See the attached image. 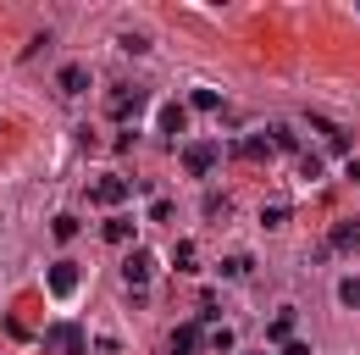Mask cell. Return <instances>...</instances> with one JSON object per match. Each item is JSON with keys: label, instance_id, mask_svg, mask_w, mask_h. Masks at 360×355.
I'll use <instances>...</instances> for the list:
<instances>
[{"label": "cell", "instance_id": "obj_8", "mask_svg": "<svg viewBox=\"0 0 360 355\" xmlns=\"http://www.w3.org/2000/svg\"><path fill=\"white\" fill-rule=\"evenodd\" d=\"M134 106H144L139 89H117V100H111V117H134Z\"/></svg>", "mask_w": 360, "mask_h": 355}, {"label": "cell", "instance_id": "obj_17", "mask_svg": "<svg viewBox=\"0 0 360 355\" xmlns=\"http://www.w3.org/2000/svg\"><path fill=\"white\" fill-rule=\"evenodd\" d=\"M266 228H278V222H288V206H266V216H261Z\"/></svg>", "mask_w": 360, "mask_h": 355}, {"label": "cell", "instance_id": "obj_14", "mask_svg": "<svg viewBox=\"0 0 360 355\" xmlns=\"http://www.w3.org/2000/svg\"><path fill=\"white\" fill-rule=\"evenodd\" d=\"M222 272H227V278H244V272H250V256H227Z\"/></svg>", "mask_w": 360, "mask_h": 355}, {"label": "cell", "instance_id": "obj_2", "mask_svg": "<svg viewBox=\"0 0 360 355\" xmlns=\"http://www.w3.org/2000/svg\"><path fill=\"white\" fill-rule=\"evenodd\" d=\"M50 350L83 355V328H78V322H56V328H50Z\"/></svg>", "mask_w": 360, "mask_h": 355}, {"label": "cell", "instance_id": "obj_13", "mask_svg": "<svg viewBox=\"0 0 360 355\" xmlns=\"http://www.w3.org/2000/svg\"><path fill=\"white\" fill-rule=\"evenodd\" d=\"M238 150H244V155H250V161H261V155H266V150H272V144L261 139V134H250V139L238 144Z\"/></svg>", "mask_w": 360, "mask_h": 355}, {"label": "cell", "instance_id": "obj_12", "mask_svg": "<svg viewBox=\"0 0 360 355\" xmlns=\"http://www.w3.org/2000/svg\"><path fill=\"white\" fill-rule=\"evenodd\" d=\"M338 300H344V305H355V311H360V278H344V284H338Z\"/></svg>", "mask_w": 360, "mask_h": 355}, {"label": "cell", "instance_id": "obj_9", "mask_svg": "<svg viewBox=\"0 0 360 355\" xmlns=\"http://www.w3.org/2000/svg\"><path fill=\"white\" fill-rule=\"evenodd\" d=\"M62 89H67V95H83V89H89V72H83V67H67V72H62Z\"/></svg>", "mask_w": 360, "mask_h": 355}, {"label": "cell", "instance_id": "obj_3", "mask_svg": "<svg viewBox=\"0 0 360 355\" xmlns=\"http://www.w3.org/2000/svg\"><path fill=\"white\" fill-rule=\"evenodd\" d=\"M94 200H100V206H122V200H128V183H122V178H100V183H94Z\"/></svg>", "mask_w": 360, "mask_h": 355}, {"label": "cell", "instance_id": "obj_4", "mask_svg": "<svg viewBox=\"0 0 360 355\" xmlns=\"http://www.w3.org/2000/svg\"><path fill=\"white\" fill-rule=\"evenodd\" d=\"M150 272H155V261H150L144 250H139V256H128V267H122V278H128L134 288H144V284H150Z\"/></svg>", "mask_w": 360, "mask_h": 355}, {"label": "cell", "instance_id": "obj_16", "mask_svg": "<svg viewBox=\"0 0 360 355\" xmlns=\"http://www.w3.org/2000/svg\"><path fill=\"white\" fill-rule=\"evenodd\" d=\"M161 128H166V134H178V128H183V111H178V106H166V111H161Z\"/></svg>", "mask_w": 360, "mask_h": 355}, {"label": "cell", "instance_id": "obj_19", "mask_svg": "<svg viewBox=\"0 0 360 355\" xmlns=\"http://www.w3.org/2000/svg\"><path fill=\"white\" fill-rule=\"evenodd\" d=\"M350 178H355V183H360V161H350Z\"/></svg>", "mask_w": 360, "mask_h": 355}, {"label": "cell", "instance_id": "obj_18", "mask_svg": "<svg viewBox=\"0 0 360 355\" xmlns=\"http://www.w3.org/2000/svg\"><path fill=\"white\" fill-rule=\"evenodd\" d=\"M283 355H310V350H305L299 339H288V344H283Z\"/></svg>", "mask_w": 360, "mask_h": 355}, {"label": "cell", "instance_id": "obj_1", "mask_svg": "<svg viewBox=\"0 0 360 355\" xmlns=\"http://www.w3.org/2000/svg\"><path fill=\"white\" fill-rule=\"evenodd\" d=\"M216 161H222V144H211V139H194V144H183V167L194 172V178H206Z\"/></svg>", "mask_w": 360, "mask_h": 355}, {"label": "cell", "instance_id": "obj_7", "mask_svg": "<svg viewBox=\"0 0 360 355\" xmlns=\"http://www.w3.org/2000/svg\"><path fill=\"white\" fill-rule=\"evenodd\" d=\"M333 250H360V222H338L333 228Z\"/></svg>", "mask_w": 360, "mask_h": 355}, {"label": "cell", "instance_id": "obj_10", "mask_svg": "<svg viewBox=\"0 0 360 355\" xmlns=\"http://www.w3.org/2000/svg\"><path fill=\"white\" fill-rule=\"evenodd\" d=\"M288 339H294V316H272V344H288Z\"/></svg>", "mask_w": 360, "mask_h": 355}, {"label": "cell", "instance_id": "obj_15", "mask_svg": "<svg viewBox=\"0 0 360 355\" xmlns=\"http://www.w3.org/2000/svg\"><path fill=\"white\" fill-rule=\"evenodd\" d=\"M194 106H200V111H216V106H222V95H216V89H194Z\"/></svg>", "mask_w": 360, "mask_h": 355}, {"label": "cell", "instance_id": "obj_6", "mask_svg": "<svg viewBox=\"0 0 360 355\" xmlns=\"http://www.w3.org/2000/svg\"><path fill=\"white\" fill-rule=\"evenodd\" d=\"M72 284H78V267H72V261H56V267H50V288H56V294H72Z\"/></svg>", "mask_w": 360, "mask_h": 355}, {"label": "cell", "instance_id": "obj_11", "mask_svg": "<svg viewBox=\"0 0 360 355\" xmlns=\"http://www.w3.org/2000/svg\"><path fill=\"white\" fill-rule=\"evenodd\" d=\"M106 239H111V244H122V239H134V228H128L122 216H111V222H106Z\"/></svg>", "mask_w": 360, "mask_h": 355}, {"label": "cell", "instance_id": "obj_5", "mask_svg": "<svg viewBox=\"0 0 360 355\" xmlns=\"http://www.w3.org/2000/svg\"><path fill=\"white\" fill-rule=\"evenodd\" d=\"M194 350H200V322H183L172 333V355H194Z\"/></svg>", "mask_w": 360, "mask_h": 355}]
</instances>
